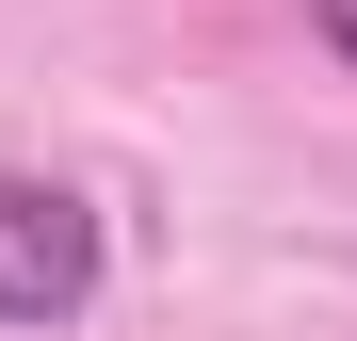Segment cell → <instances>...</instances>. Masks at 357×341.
<instances>
[{"label": "cell", "mask_w": 357, "mask_h": 341, "mask_svg": "<svg viewBox=\"0 0 357 341\" xmlns=\"http://www.w3.org/2000/svg\"><path fill=\"white\" fill-rule=\"evenodd\" d=\"M98 276H114L98 211L66 179H33V162H0V325H17V341H66L98 309Z\"/></svg>", "instance_id": "obj_1"}, {"label": "cell", "mask_w": 357, "mask_h": 341, "mask_svg": "<svg viewBox=\"0 0 357 341\" xmlns=\"http://www.w3.org/2000/svg\"><path fill=\"white\" fill-rule=\"evenodd\" d=\"M309 33H325V49H341V66H357V0H309Z\"/></svg>", "instance_id": "obj_2"}]
</instances>
